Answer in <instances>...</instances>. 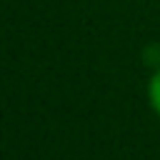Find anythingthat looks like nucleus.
Listing matches in <instances>:
<instances>
[{"mask_svg":"<svg viewBox=\"0 0 160 160\" xmlns=\"http://www.w3.org/2000/svg\"><path fill=\"white\" fill-rule=\"evenodd\" d=\"M148 100H150L152 110L160 115V68L152 72V78H150V82H148Z\"/></svg>","mask_w":160,"mask_h":160,"instance_id":"f257e3e1","label":"nucleus"}]
</instances>
